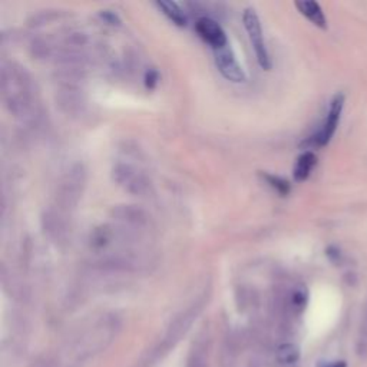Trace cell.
Segmentation results:
<instances>
[{"label":"cell","instance_id":"1","mask_svg":"<svg viewBox=\"0 0 367 367\" xmlns=\"http://www.w3.org/2000/svg\"><path fill=\"white\" fill-rule=\"evenodd\" d=\"M243 21H244V26L248 32L250 41L253 44L257 61L260 64V66L263 69H270L271 68V62H270V56L266 48V42L263 38V31H261V24L260 19L256 14L254 9H247L243 15Z\"/></svg>","mask_w":367,"mask_h":367},{"label":"cell","instance_id":"2","mask_svg":"<svg viewBox=\"0 0 367 367\" xmlns=\"http://www.w3.org/2000/svg\"><path fill=\"white\" fill-rule=\"evenodd\" d=\"M343 106H344V95L343 94H337L331 99V102H330L328 114H327V118H326L321 129L311 138L313 145L324 146V145H327L331 141V138H333V135H334V132L337 129V125L340 122Z\"/></svg>","mask_w":367,"mask_h":367},{"label":"cell","instance_id":"3","mask_svg":"<svg viewBox=\"0 0 367 367\" xmlns=\"http://www.w3.org/2000/svg\"><path fill=\"white\" fill-rule=\"evenodd\" d=\"M216 64L218 71L226 79L236 84L246 81V74L241 65L238 64L236 55L233 54L231 48H228V45H226L224 48L216 49Z\"/></svg>","mask_w":367,"mask_h":367},{"label":"cell","instance_id":"4","mask_svg":"<svg viewBox=\"0 0 367 367\" xmlns=\"http://www.w3.org/2000/svg\"><path fill=\"white\" fill-rule=\"evenodd\" d=\"M196 31L207 44H210L214 48V51L228 45L227 35L223 31V28L210 18L198 19L196 24Z\"/></svg>","mask_w":367,"mask_h":367},{"label":"cell","instance_id":"5","mask_svg":"<svg viewBox=\"0 0 367 367\" xmlns=\"http://www.w3.org/2000/svg\"><path fill=\"white\" fill-rule=\"evenodd\" d=\"M296 8L317 28H321V29L327 28L326 16L318 4L311 2V0H306V2H296Z\"/></svg>","mask_w":367,"mask_h":367},{"label":"cell","instance_id":"6","mask_svg":"<svg viewBox=\"0 0 367 367\" xmlns=\"http://www.w3.org/2000/svg\"><path fill=\"white\" fill-rule=\"evenodd\" d=\"M316 164H317V156L313 152L307 151V152L301 154L297 158V162L294 165V178H296V181H306L310 176V174H311L313 168L316 166Z\"/></svg>","mask_w":367,"mask_h":367},{"label":"cell","instance_id":"7","mask_svg":"<svg viewBox=\"0 0 367 367\" xmlns=\"http://www.w3.org/2000/svg\"><path fill=\"white\" fill-rule=\"evenodd\" d=\"M277 361L284 367H291L300 360V348L293 343H284L277 348Z\"/></svg>","mask_w":367,"mask_h":367},{"label":"cell","instance_id":"8","mask_svg":"<svg viewBox=\"0 0 367 367\" xmlns=\"http://www.w3.org/2000/svg\"><path fill=\"white\" fill-rule=\"evenodd\" d=\"M156 6L176 26H186L187 25V21H188L187 15L182 12V9L175 2H156Z\"/></svg>","mask_w":367,"mask_h":367},{"label":"cell","instance_id":"9","mask_svg":"<svg viewBox=\"0 0 367 367\" xmlns=\"http://www.w3.org/2000/svg\"><path fill=\"white\" fill-rule=\"evenodd\" d=\"M263 178L281 196H287L290 193V184L287 181H284L283 178L276 176V175H270V174H264Z\"/></svg>","mask_w":367,"mask_h":367},{"label":"cell","instance_id":"10","mask_svg":"<svg viewBox=\"0 0 367 367\" xmlns=\"http://www.w3.org/2000/svg\"><path fill=\"white\" fill-rule=\"evenodd\" d=\"M187 367H208V358L201 348H194L187 360Z\"/></svg>","mask_w":367,"mask_h":367},{"label":"cell","instance_id":"11","mask_svg":"<svg viewBox=\"0 0 367 367\" xmlns=\"http://www.w3.org/2000/svg\"><path fill=\"white\" fill-rule=\"evenodd\" d=\"M360 334H361V337H360L361 350H367V308H366V311H364V317H363Z\"/></svg>","mask_w":367,"mask_h":367},{"label":"cell","instance_id":"12","mask_svg":"<svg viewBox=\"0 0 367 367\" xmlns=\"http://www.w3.org/2000/svg\"><path fill=\"white\" fill-rule=\"evenodd\" d=\"M306 301H307V296L304 291H296L294 296H293V304L301 310L304 306H306Z\"/></svg>","mask_w":367,"mask_h":367},{"label":"cell","instance_id":"13","mask_svg":"<svg viewBox=\"0 0 367 367\" xmlns=\"http://www.w3.org/2000/svg\"><path fill=\"white\" fill-rule=\"evenodd\" d=\"M317 367H347L344 360H331V361H320Z\"/></svg>","mask_w":367,"mask_h":367}]
</instances>
